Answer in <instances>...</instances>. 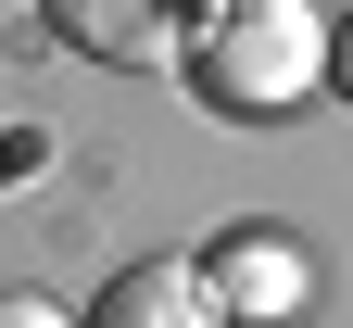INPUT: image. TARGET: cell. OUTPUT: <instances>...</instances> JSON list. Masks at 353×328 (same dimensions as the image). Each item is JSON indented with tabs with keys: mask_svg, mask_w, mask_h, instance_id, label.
I'll return each mask as SVG.
<instances>
[{
	"mask_svg": "<svg viewBox=\"0 0 353 328\" xmlns=\"http://www.w3.org/2000/svg\"><path fill=\"white\" fill-rule=\"evenodd\" d=\"M176 76L202 114L228 126H278L328 88V13L316 0H202L176 26Z\"/></svg>",
	"mask_w": 353,
	"mask_h": 328,
	"instance_id": "cell-1",
	"label": "cell"
},
{
	"mask_svg": "<svg viewBox=\"0 0 353 328\" xmlns=\"http://www.w3.org/2000/svg\"><path fill=\"white\" fill-rule=\"evenodd\" d=\"M190 265H202V291L228 303V328H290L303 303H316V265H303L278 227H240V240H214Z\"/></svg>",
	"mask_w": 353,
	"mask_h": 328,
	"instance_id": "cell-2",
	"label": "cell"
},
{
	"mask_svg": "<svg viewBox=\"0 0 353 328\" xmlns=\"http://www.w3.org/2000/svg\"><path fill=\"white\" fill-rule=\"evenodd\" d=\"M51 13V38H76L88 64H114V76H152V64H176V0H38Z\"/></svg>",
	"mask_w": 353,
	"mask_h": 328,
	"instance_id": "cell-3",
	"label": "cell"
},
{
	"mask_svg": "<svg viewBox=\"0 0 353 328\" xmlns=\"http://www.w3.org/2000/svg\"><path fill=\"white\" fill-rule=\"evenodd\" d=\"M76 328H228V303L202 291V265H190V253H152V265H126Z\"/></svg>",
	"mask_w": 353,
	"mask_h": 328,
	"instance_id": "cell-4",
	"label": "cell"
},
{
	"mask_svg": "<svg viewBox=\"0 0 353 328\" xmlns=\"http://www.w3.org/2000/svg\"><path fill=\"white\" fill-rule=\"evenodd\" d=\"M0 328H76L63 303H38V291H0Z\"/></svg>",
	"mask_w": 353,
	"mask_h": 328,
	"instance_id": "cell-5",
	"label": "cell"
},
{
	"mask_svg": "<svg viewBox=\"0 0 353 328\" xmlns=\"http://www.w3.org/2000/svg\"><path fill=\"white\" fill-rule=\"evenodd\" d=\"M328 88L353 102V26H328Z\"/></svg>",
	"mask_w": 353,
	"mask_h": 328,
	"instance_id": "cell-6",
	"label": "cell"
},
{
	"mask_svg": "<svg viewBox=\"0 0 353 328\" xmlns=\"http://www.w3.org/2000/svg\"><path fill=\"white\" fill-rule=\"evenodd\" d=\"M190 13H202V0H190Z\"/></svg>",
	"mask_w": 353,
	"mask_h": 328,
	"instance_id": "cell-7",
	"label": "cell"
}]
</instances>
